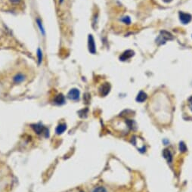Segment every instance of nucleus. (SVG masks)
<instances>
[{"label":"nucleus","instance_id":"obj_1","mask_svg":"<svg viewBox=\"0 0 192 192\" xmlns=\"http://www.w3.org/2000/svg\"><path fill=\"white\" fill-rule=\"evenodd\" d=\"M173 39V36L170 32L166 31H161L160 35L158 36L157 38L156 39V43H157L158 45L165 44L166 41L172 40Z\"/></svg>","mask_w":192,"mask_h":192},{"label":"nucleus","instance_id":"obj_22","mask_svg":"<svg viewBox=\"0 0 192 192\" xmlns=\"http://www.w3.org/2000/svg\"><path fill=\"white\" fill-rule=\"evenodd\" d=\"M64 0H59V4H62Z\"/></svg>","mask_w":192,"mask_h":192},{"label":"nucleus","instance_id":"obj_11","mask_svg":"<svg viewBox=\"0 0 192 192\" xmlns=\"http://www.w3.org/2000/svg\"><path fill=\"white\" fill-rule=\"evenodd\" d=\"M66 130H67V125L65 123H61L57 126L55 132L57 135H61Z\"/></svg>","mask_w":192,"mask_h":192},{"label":"nucleus","instance_id":"obj_15","mask_svg":"<svg viewBox=\"0 0 192 192\" xmlns=\"http://www.w3.org/2000/svg\"><path fill=\"white\" fill-rule=\"evenodd\" d=\"M121 21H123L124 24L128 25H130V24H131V19H130V18L129 16H124L123 18L121 19Z\"/></svg>","mask_w":192,"mask_h":192},{"label":"nucleus","instance_id":"obj_8","mask_svg":"<svg viewBox=\"0 0 192 192\" xmlns=\"http://www.w3.org/2000/svg\"><path fill=\"white\" fill-rule=\"evenodd\" d=\"M25 78H26V77H25L24 74H22V73H18V74H16L14 77L13 81H14V83H15V84H19V83H21L22 82H24V81L25 80Z\"/></svg>","mask_w":192,"mask_h":192},{"label":"nucleus","instance_id":"obj_7","mask_svg":"<svg viewBox=\"0 0 192 192\" xmlns=\"http://www.w3.org/2000/svg\"><path fill=\"white\" fill-rule=\"evenodd\" d=\"M135 52L132 50H126L120 56H119V60L121 61H125L128 59L131 58L132 57L134 56Z\"/></svg>","mask_w":192,"mask_h":192},{"label":"nucleus","instance_id":"obj_14","mask_svg":"<svg viewBox=\"0 0 192 192\" xmlns=\"http://www.w3.org/2000/svg\"><path fill=\"white\" fill-rule=\"evenodd\" d=\"M37 58H38V64L40 65L43 62V51L41 50L40 48H38L37 51Z\"/></svg>","mask_w":192,"mask_h":192},{"label":"nucleus","instance_id":"obj_3","mask_svg":"<svg viewBox=\"0 0 192 192\" xmlns=\"http://www.w3.org/2000/svg\"><path fill=\"white\" fill-rule=\"evenodd\" d=\"M88 48H89V52L92 55H95L96 53V46H95V43L94 37L92 34H89L88 37Z\"/></svg>","mask_w":192,"mask_h":192},{"label":"nucleus","instance_id":"obj_19","mask_svg":"<svg viewBox=\"0 0 192 192\" xmlns=\"http://www.w3.org/2000/svg\"><path fill=\"white\" fill-rule=\"evenodd\" d=\"M188 102H189V107H190L191 111H192V96L190 98H189V100H188Z\"/></svg>","mask_w":192,"mask_h":192},{"label":"nucleus","instance_id":"obj_13","mask_svg":"<svg viewBox=\"0 0 192 192\" xmlns=\"http://www.w3.org/2000/svg\"><path fill=\"white\" fill-rule=\"evenodd\" d=\"M163 154H164V157L166 158V160H167L169 163L172 162V154H171V152L170 151V150L165 149L164 151V152H163Z\"/></svg>","mask_w":192,"mask_h":192},{"label":"nucleus","instance_id":"obj_12","mask_svg":"<svg viewBox=\"0 0 192 192\" xmlns=\"http://www.w3.org/2000/svg\"><path fill=\"white\" fill-rule=\"evenodd\" d=\"M36 23H37V26H38L39 29V31H40V33H42V35H43V36H45V28L43 25L42 20L39 18H37L36 19Z\"/></svg>","mask_w":192,"mask_h":192},{"label":"nucleus","instance_id":"obj_5","mask_svg":"<svg viewBox=\"0 0 192 192\" xmlns=\"http://www.w3.org/2000/svg\"><path fill=\"white\" fill-rule=\"evenodd\" d=\"M79 95H80V92H79V89L74 88V89L70 90V92L67 94V97H68L69 99L76 101L79 99Z\"/></svg>","mask_w":192,"mask_h":192},{"label":"nucleus","instance_id":"obj_16","mask_svg":"<svg viewBox=\"0 0 192 192\" xmlns=\"http://www.w3.org/2000/svg\"><path fill=\"white\" fill-rule=\"evenodd\" d=\"M179 150L180 151L182 152H185L186 151H187V147H186V145H185L184 142H180L179 144Z\"/></svg>","mask_w":192,"mask_h":192},{"label":"nucleus","instance_id":"obj_21","mask_svg":"<svg viewBox=\"0 0 192 192\" xmlns=\"http://www.w3.org/2000/svg\"><path fill=\"white\" fill-rule=\"evenodd\" d=\"M164 2H166V3H169V2H172V0H163Z\"/></svg>","mask_w":192,"mask_h":192},{"label":"nucleus","instance_id":"obj_6","mask_svg":"<svg viewBox=\"0 0 192 192\" xmlns=\"http://www.w3.org/2000/svg\"><path fill=\"white\" fill-rule=\"evenodd\" d=\"M111 85H110L109 83H104V84H102V85L100 87L99 89L100 95H101V96L104 97V96H106V95L109 94L110 91H111Z\"/></svg>","mask_w":192,"mask_h":192},{"label":"nucleus","instance_id":"obj_4","mask_svg":"<svg viewBox=\"0 0 192 192\" xmlns=\"http://www.w3.org/2000/svg\"><path fill=\"white\" fill-rule=\"evenodd\" d=\"M178 15H179L180 21H181V23L183 24H189V23L191 21L192 16L190 14H188V13L179 12Z\"/></svg>","mask_w":192,"mask_h":192},{"label":"nucleus","instance_id":"obj_17","mask_svg":"<svg viewBox=\"0 0 192 192\" xmlns=\"http://www.w3.org/2000/svg\"><path fill=\"white\" fill-rule=\"evenodd\" d=\"M92 192H107V191L103 187H98V188H95Z\"/></svg>","mask_w":192,"mask_h":192},{"label":"nucleus","instance_id":"obj_2","mask_svg":"<svg viewBox=\"0 0 192 192\" xmlns=\"http://www.w3.org/2000/svg\"><path fill=\"white\" fill-rule=\"evenodd\" d=\"M32 128L33 129L34 132L38 135H43L45 137L49 136V130L45 128L44 126L41 124H35L32 126Z\"/></svg>","mask_w":192,"mask_h":192},{"label":"nucleus","instance_id":"obj_10","mask_svg":"<svg viewBox=\"0 0 192 192\" xmlns=\"http://www.w3.org/2000/svg\"><path fill=\"white\" fill-rule=\"evenodd\" d=\"M147 98H148L147 94H146L145 92L141 91L138 94L137 97H136V101H137L138 102L142 103V102H144V101L147 99Z\"/></svg>","mask_w":192,"mask_h":192},{"label":"nucleus","instance_id":"obj_18","mask_svg":"<svg viewBox=\"0 0 192 192\" xmlns=\"http://www.w3.org/2000/svg\"><path fill=\"white\" fill-rule=\"evenodd\" d=\"M83 99L85 100V103H89V100H90V95H89V93H86L84 95V97H83Z\"/></svg>","mask_w":192,"mask_h":192},{"label":"nucleus","instance_id":"obj_9","mask_svg":"<svg viewBox=\"0 0 192 192\" xmlns=\"http://www.w3.org/2000/svg\"><path fill=\"white\" fill-rule=\"evenodd\" d=\"M54 102H55V104H58V105H62V104L65 103V97L62 94H59L55 98Z\"/></svg>","mask_w":192,"mask_h":192},{"label":"nucleus","instance_id":"obj_20","mask_svg":"<svg viewBox=\"0 0 192 192\" xmlns=\"http://www.w3.org/2000/svg\"><path fill=\"white\" fill-rule=\"evenodd\" d=\"M9 1L12 3H14V4H18V3H20L21 0H9Z\"/></svg>","mask_w":192,"mask_h":192}]
</instances>
